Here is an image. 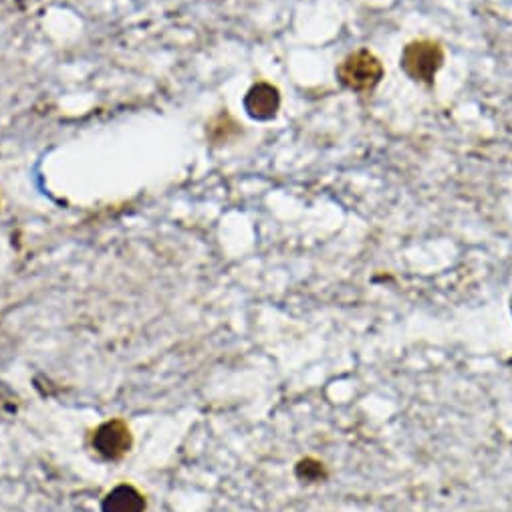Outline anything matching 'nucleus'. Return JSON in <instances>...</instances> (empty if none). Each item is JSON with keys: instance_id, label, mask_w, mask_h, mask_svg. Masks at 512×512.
Segmentation results:
<instances>
[{"instance_id": "obj_1", "label": "nucleus", "mask_w": 512, "mask_h": 512, "mask_svg": "<svg viewBox=\"0 0 512 512\" xmlns=\"http://www.w3.org/2000/svg\"><path fill=\"white\" fill-rule=\"evenodd\" d=\"M383 65L381 61L367 49H359L347 55L337 67V79L343 87L355 93H369L373 91L383 79Z\"/></svg>"}, {"instance_id": "obj_2", "label": "nucleus", "mask_w": 512, "mask_h": 512, "mask_svg": "<svg viewBox=\"0 0 512 512\" xmlns=\"http://www.w3.org/2000/svg\"><path fill=\"white\" fill-rule=\"evenodd\" d=\"M444 65V49L436 41L420 39L410 43L402 53V69L418 83L432 85Z\"/></svg>"}, {"instance_id": "obj_3", "label": "nucleus", "mask_w": 512, "mask_h": 512, "mask_svg": "<svg viewBox=\"0 0 512 512\" xmlns=\"http://www.w3.org/2000/svg\"><path fill=\"white\" fill-rule=\"evenodd\" d=\"M134 438L123 420H109L93 434V448L107 460H119L132 450Z\"/></svg>"}, {"instance_id": "obj_4", "label": "nucleus", "mask_w": 512, "mask_h": 512, "mask_svg": "<svg viewBox=\"0 0 512 512\" xmlns=\"http://www.w3.org/2000/svg\"><path fill=\"white\" fill-rule=\"evenodd\" d=\"M246 111L254 119H271L277 115L279 105H281V95L279 89L273 87L271 83H256L246 99H244Z\"/></svg>"}, {"instance_id": "obj_5", "label": "nucleus", "mask_w": 512, "mask_h": 512, "mask_svg": "<svg viewBox=\"0 0 512 512\" xmlns=\"http://www.w3.org/2000/svg\"><path fill=\"white\" fill-rule=\"evenodd\" d=\"M146 498L130 484L115 486L103 500V512H144Z\"/></svg>"}, {"instance_id": "obj_6", "label": "nucleus", "mask_w": 512, "mask_h": 512, "mask_svg": "<svg viewBox=\"0 0 512 512\" xmlns=\"http://www.w3.org/2000/svg\"><path fill=\"white\" fill-rule=\"evenodd\" d=\"M297 476L303 482H321L327 478L325 464L319 460H313V458H305L297 464Z\"/></svg>"}]
</instances>
